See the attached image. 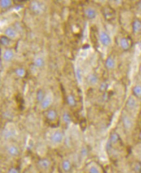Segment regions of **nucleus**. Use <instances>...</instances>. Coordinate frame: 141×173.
I'll list each match as a JSON object with an SVG mask.
<instances>
[{"label":"nucleus","instance_id":"nucleus-1","mask_svg":"<svg viewBox=\"0 0 141 173\" xmlns=\"http://www.w3.org/2000/svg\"><path fill=\"white\" fill-rule=\"evenodd\" d=\"M58 115L56 112V110L51 109L48 111L46 113V120L48 122L50 123V125L53 126L54 125H55V120L57 119Z\"/></svg>","mask_w":141,"mask_h":173},{"label":"nucleus","instance_id":"nucleus-2","mask_svg":"<svg viewBox=\"0 0 141 173\" xmlns=\"http://www.w3.org/2000/svg\"><path fill=\"white\" fill-rule=\"evenodd\" d=\"M103 14L106 18L108 20H111V19H114V14H115V12L110 6H106L103 9Z\"/></svg>","mask_w":141,"mask_h":173},{"label":"nucleus","instance_id":"nucleus-3","mask_svg":"<svg viewBox=\"0 0 141 173\" xmlns=\"http://www.w3.org/2000/svg\"><path fill=\"white\" fill-rule=\"evenodd\" d=\"M100 40L101 43L103 45H105V46H107V45H109L111 42V38L109 36V34H107L106 32H101V34H100Z\"/></svg>","mask_w":141,"mask_h":173},{"label":"nucleus","instance_id":"nucleus-4","mask_svg":"<svg viewBox=\"0 0 141 173\" xmlns=\"http://www.w3.org/2000/svg\"><path fill=\"white\" fill-rule=\"evenodd\" d=\"M120 140V138L119 135L115 132H113L111 134L110 139L109 140V142L111 146H113L114 145H116L117 143H119Z\"/></svg>","mask_w":141,"mask_h":173},{"label":"nucleus","instance_id":"nucleus-5","mask_svg":"<svg viewBox=\"0 0 141 173\" xmlns=\"http://www.w3.org/2000/svg\"><path fill=\"white\" fill-rule=\"evenodd\" d=\"M63 139V133L60 131L55 132L53 135L51 136V140L52 141L56 143H61Z\"/></svg>","mask_w":141,"mask_h":173},{"label":"nucleus","instance_id":"nucleus-6","mask_svg":"<svg viewBox=\"0 0 141 173\" xmlns=\"http://www.w3.org/2000/svg\"><path fill=\"white\" fill-rule=\"evenodd\" d=\"M38 164L41 169H48L51 165V162L47 158H42L40 159L38 162Z\"/></svg>","mask_w":141,"mask_h":173},{"label":"nucleus","instance_id":"nucleus-7","mask_svg":"<svg viewBox=\"0 0 141 173\" xmlns=\"http://www.w3.org/2000/svg\"><path fill=\"white\" fill-rule=\"evenodd\" d=\"M120 46L124 50L127 51L131 47V41L127 38H122L120 42Z\"/></svg>","mask_w":141,"mask_h":173},{"label":"nucleus","instance_id":"nucleus-8","mask_svg":"<svg viewBox=\"0 0 141 173\" xmlns=\"http://www.w3.org/2000/svg\"><path fill=\"white\" fill-rule=\"evenodd\" d=\"M122 123L124 128L127 130H129L132 128L133 126V122L131 120L129 117L127 116H124L122 117Z\"/></svg>","mask_w":141,"mask_h":173},{"label":"nucleus","instance_id":"nucleus-9","mask_svg":"<svg viewBox=\"0 0 141 173\" xmlns=\"http://www.w3.org/2000/svg\"><path fill=\"white\" fill-rule=\"evenodd\" d=\"M7 152L10 155H11V156H14V157L18 156L20 154L19 149L17 147V146H16L14 145L9 146L7 148Z\"/></svg>","mask_w":141,"mask_h":173},{"label":"nucleus","instance_id":"nucleus-10","mask_svg":"<svg viewBox=\"0 0 141 173\" xmlns=\"http://www.w3.org/2000/svg\"><path fill=\"white\" fill-rule=\"evenodd\" d=\"M62 168L65 172H70L72 169V165L70 161L68 160V159H64L62 162Z\"/></svg>","mask_w":141,"mask_h":173},{"label":"nucleus","instance_id":"nucleus-11","mask_svg":"<svg viewBox=\"0 0 141 173\" xmlns=\"http://www.w3.org/2000/svg\"><path fill=\"white\" fill-rule=\"evenodd\" d=\"M137 106V102L135 99L133 97H129L126 103V107L129 110H133Z\"/></svg>","mask_w":141,"mask_h":173},{"label":"nucleus","instance_id":"nucleus-12","mask_svg":"<svg viewBox=\"0 0 141 173\" xmlns=\"http://www.w3.org/2000/svg\"><path fill=\"white\" fill-rule=\"evenodd\" d=\"M5 34L8 38H13L16 37V35H17V32L14 29H13L12 27H9L6 29Z\"/></svg>","mask_w":141,"mask_h":173},{"label":"nucleus","instance_id":"nucleus-13","mask_svg":"<svg viewBox=\"0 0 141 173\" xmlns=\"http://www.w3.org/2000/svg\"><path fill=\"white\" fill-rule=\"evenodd\" d=\"M85 14L89 19H93L96 16V12L94 9L88 8L85 10Z\"/></svg>","mask_w":141,"mask_h":173},{"label":"nucleus","instance_id":"nucleus-14","mask_svg":"<svg viewBox=\"0 0 141 173\" xmlns=\"http://www.w3.org/2000/svg\"><path fill=\"white\" fill-rule=\"evenodd\" d=\"M41 108L43 110L47 109L50 106V104L51 103V99L50 97H46L44 98V99L41 102Z\"/></svg>","mask_w":141,"mask_h":173},{"label":"nucleus","instance_id":"nucleus-15","mask_svg":"<svg viewBox=\"0 0 141 173\" xmlns=\"http://www.w3.org/2000/svg\"><path fill=\"white\" fill-rule=\"evenodd\" d=\"M133 30L135 33L141 31V22L139 19H135L133 23Z\"/></svg>","mask_w":141,"mask_h":173},{"label":"nucleus","instance_id":"nucleus-16","mask_svg":"<svg viewBox=\"0 0 141 173\" xmlns=\"http://www.w3.org/2000/svg\"><path fill=\"white\" fill-rule=\"evenodd\" d=\"M13 56H14V53H13V52L11 50H7L4 53V55H3V58L5 60L9 61L12 59Z\"/></svg>","mask_w":141,"mask_h":173},{"label":"nucleus","instance_id":"nucleus-17","mask_svg":"<svg viewBox=\"0 0 141 173\" xmlns=\"http://www.w3.org/2000/svg\"><path fill=\"white\" fill-rule=\"evenodd\" d=\"M133 93L135 97H141V86L137 85L135 86H134L133 88Z\"/></svg>","mask_w":141,"mask_h":173},{"label":"nucleus","instance_id":"nucleus-18","mask_svg":"<svg viewBox=\"0 0 141 173\" xmlns=\"http://www.w3.org/2000/svg\"><path fill=\"white\" fill-rule=\"evenodd\" d=\"M132 169L135 172L141 173V163L139 162H136L133 163L132 165Z\"/></svg>","mask_w":141,"mask_h":173},{"label":"nucleus","instance_id":"nucleus-19","mask_svg":"<svg viewBox=\"0 0 141 173\" xmlns=\"http://www.w3.org/2000/svg\"><path fill=\"white\" fill-rule=\"evenodd\" d=\"M106 66L108 69H113L114 67V61L112 57H109L106 62Z\"/></svg>","mask_w":141,"mask_h":173},{"label":"nucleus","instance_id":"nucleus-20","mask_svg":"<svg viewBox=\"0 0 141 173\" xmlns=\"http://www.w3.org/2000/svg\"><path fill=\"white\" fill-rule=\"evenodd\" d=\"M67 102L70 106H75V104H76V100H75L74 96L72 95L67 96Z\"/></svg>","mask_w":141,"mask_h":173},{"label":"nucleus","instance_id":"nucleus-21","mask_svg":"<svg viewBox=\"0 0 141 173\" xmlns=\"http://www.w3.org/2000/svg\"><path fill=\"white\" fill-rule=\"evenodd\" d=\"M32 9L35 12H38L41 11V5L37 2H33L32 3Z\"/></svg>","mask_w":141,"mask_h":173},{"label":"nucleus","instance_id":"nucleus-22","mask_svg":"<svg viewBox=\"0 0 141 173\" xmlns=\"http://www.w3.org/2000/svg\"><path fill=\"white\" fill-rule=\"evenodd\" d=\"M10 43V39L7 36H2L1 37V44L3 45H8Z\"/></svg>","mask_w":141,"mask_h":173},{"label":"nucleus","instance_id":"nucleus-23","mask_svg":"<svg viewBox=\"0 0 141 173\" xmlns=\"http://www.w3.org/2000/svg\"><path fill=\"white\" fill-rule=\"evenodd\" d=\"M88 82L91 84H95L98 82V77L95 75H91L88 77Z\"/></svg>","mask_w":141,"mask_h":173},{"label":"nucleus","instance_id":"nucleus-24","mask_svg":"<svg viewBox=\"0 0 141 173\" xmlns=\"http://www.w3.org/2000/svg\"><path fill=\"white\" fill-rule=\"evenodd\" d=\"M0 4L2 8H7L11 5V1H9V0H1L0 1Z\"/></svg>","mask_w":141,"mask_h":173},{"label":"nucleus","instance_id":"nucleus-25","mask_svg":"<svg viewBox=\"0 0 141 173\" xmlns=\"http://www.w3.org/2000/svg\"><path fill=\"white\" fill-rule=\"evenodd\" d=\"M63 119L64 121L66 123H70L71 122V120H72L70 115L69 113H67V112L64 113L63 116Z\"/></svg>","mask_w":141,"mask_h":173},{"label":"nucleus","instance_id":"nucleus-26","mask_svg":"<svg viewBox=\"0 0 141 173\" xmlns=\"http://www.w3.org/2000/svg\"><path fill=\"white\" fill-rule=\"evenodd\" d=\"M88 173H101L100 169L96 166H91L88 169Z\"/></svg>","mask_w":141,"mask_h":173},{"label":"nucleus","instance_id":"nucleus-27","mask_svg":"<svg viewBox=\"0 0 141 173\" xmlns=\"http://www.w3.org/2000/svg\"><path fill=\"white\" fill-rule=\"evenodd\" d=\"M44 93L42 92V91L41 90H38V93H37V99L39 101V102H42V100L44 99Z\"/></svg>","mask_w":141,"mask_h":173},{"label":"nucleus","instance_id":"nucleus-28","mask_svg":"<svg viewBox=\"0 0 141 173\" xmlns=\"http://www.w3.org/2000/svg\"><path fill=\"white\" fill-rule=\"evenodd\" d=\"M35 66L40 67L44 65V60L40 58H38L37 59H36L35 61Z\"/></svg>","mask_w":141,"mask_h":173},{"label":"nucleus","instance_id":"nucleus-29","mask_svg":"<svg viewBox=\"0 0 141 173\" xmlns=\"http://www.w3.org/2000/svg\"><path fill=\"white\" fill-rule=\"evenodd\" d=\"M16 73L20 77H23L24 76L25 71L24 70V69H23V68H18V69L16 70Z\"/></svg>","mask_w":141,"mask_h":173},{"label":"nucleus","instance_id":"nucleus-30","mask_svg":"<svg viewBox=\"0 0 141 173\" xmlns=\"http://www.w3.org/2000/svg\"><path fill=\"white\" fill-rule=\"evenodd\" d=\"M7 173H20V171L18 168L12 167L10 169H9Z\"/></svg>","mask_w":141,"mask_h":173},{"label":"nucleus","instance_id":"nucleus-31","mask_svg":"<svg viewBox=\"0 0 141 173\" xmlns=\"http://www.w3.org/2000/svg\"><path fill=\"white\" fill-rule=\"evenodd\" d=\"M107 88V84L106 83H103L100 86V90L101 91H105L106 90Z\"/></svg>","mask_w":141,"mask_h":173},{"label":"nucleus","instance_id":"nucleus-32","mask_svg":"<svg viewBox=\"0 0 141 173\" xmlns=\"http://www.w3.org/2000/svg\"><path fill=\"white\" fill-rule=\"evenodd\" d=\"M137 8H138V10L139 11L141 12V1H140L138 3V6H137Z\"/></svg>","mask_w":141,"mask_h":173},{"label":"nucleus","instance_id":"nucleus-33","mask_svg":"<svg viewBox=\"0 0 141 173\" xmlns=\"http://www.w3.org/2000/svg\"><path fill=\"white\" fill-rule=\"evenodd\" d=\"M139 139L141 141V130H140L139 134Z\"/></svg>","mask_w":141,"mask_h":173}]
</instances>
